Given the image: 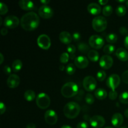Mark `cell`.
<instances>
[{"instance_id":"1","label":"cell","mask_w":128,"mask_h":128,"mask_svg":"<svg viewBox=\"0 0 128 128\" xmlns=\"http://www.w3.org/2000/svg\"><path fill=\"white\" fill-rule=\"evenodd\" d=\"M40 20L38 15L34 12H29L22 16L20 21L21 26L26 31H31L36 30L40 25Z\"/></svg>"},{"instance_id":"2","label":"cell","mask_w":128,"mask_h":128,"mask_svg":"<svg viewBox=\"0 0 128 128\" xmlns=\"http://www.w3.org/2000/svg\"><path fill=\"white\" fill-rule=\"evenodd\" d=\"M81 111V107L76 102H70L66 104L63 109L64 116L69 119H74L77 117Z\"/></svg>"},{"instance_id":"3","label":"cell","mask_w":128,"mask_h":128,"mask_svg":"<svg viewBox=\"0 0 128 128\" xmlns=\"http://www.w3.org/2000/svg\"><path fill=\"white\" fill-rule=\"evenodd\" d=\"M78 86L75 82H68L65 83L61 88V94L66 98L74 97L78 94Z\"/></svg>"},{"instance_id":"4","label":"cell","mask_w":128,"mask_h":128,"mask_svg":"<svg viewBox=\"0 0 128 128\" xmlns=\"http://www.w3.org/2000/svg\"><path fill=\"white\" fill-rule=\"evenodd\" d=\"M107 20L103 16H96L92 21V28L97 32H102L104 31L107 28Z\"/></svg>"},{"instance_id":"5","label":"cell","mask_w":128,"mask_h":128,"mask_svg":"<svg viewBox=\"0 0 128 128\" xmlns=\"http://www.w3.org/2000/svg\"><path fill=\"white\" fill-rule=\"evenodd\" d=\"M36 104L40 108L45 110L50 106L51 104V100L48 95L44 92L40 93L36 99Z\"/></svg>"},{"instance_id":"6","label":"cell","mask_w":128,"mask_h":128,"mask_svg":"<svg viewBox=\"0 0 128 128\" xmlns=\"http://www.w3.org/2000/svg\"><path fill=\"white\" fill-rule=\"evenodd\" d=\"M89 44L92 48L98 50L104 45V40L102 36L98 34L92 35L89 39Z\"/></svg>"},{"instance_id":"7","label":"cell","mask_w":128,"mask_h":128,"mask_svg":"<svg viewBox=\"0 0 128 128\" xmlns=\"http://www.w3.org/2000/svg\"><path fill=\"white\" fill-rule=\"evenodd\" d=\"M20 24V20L17 16L14 15H10L5 18L3 24L8 28L13 29L18 27Z\"/></svg>"},{"instance_id":"8","label":"cell","mask_w":128,"mask_h":128,"mask_svg":"<svg viewBox=\"0 0 128 128\" xmlns=\"http://www.w3.org/2000/svg\"><path fill=\"white\" fill-rule=\"evenodd\" d=\"M121 82V80L119 75L117 74H112L110 75L106 80V85L109 88L111 89V90H115Z\"/></svg>"},{"instance_id":"9","label":"cell","mask_w":128,"mask_h":128,"mask_svg":"<svg viewBox=\"0 0 128 128\" xmlns=\"http://www.w3.org/2000/svg\"><path fill=\"white\" fill-rule=\"evenodd\" d=\"M82 84L85 90L87 91H92L96 89L97 82L94 77L91 76H88L84 79Z\"/></svg>"},{"instance_id":"10","label":"cell","mask_w":128,"mask_h":128,"mask_svg":"<svg viewBox=\"0 0 128 128\" xmlns=\"http://www.w3.org/2000/svg\"><path fill=\"white\" fill-rule=\"evenodd\" d=\"M37 43L39 47L43 50H47L51 46V40L48 35L42 34L38 38Z\"/></svg>"},{"instance_id":"11","label":"cell","mask_w":128,"mask_h":128,"mask_svg":"<svg viewBox=\"0 0 128 128\" xmlns=\"http://www.w3.org/2000/svg\"><path fill=\"white\" fill-rule=\"evenodd\" d=\"M39 16L44 19H50L53 16L54 11L51 7L48 5H42L38 10Z\"/></svg>"},{"instance_id":"12","label":"cell","mask_w":128,"mask_h":128,"mask_svg":"<svg viewBox=\"0 0 128 128\" xmlns=\"http://www.w3.org/2000/svg\"><path fill=\"white\" fill-rule=\"evenodd\" d=\"M90 122L91 126L94 128H101L104 126L106 121L102 116L95 115L90 118Z\"/></svg>"},{"instance_id":"13","label":"cell","mask_w":128,"mask_h":128,"mask_svg":"<svg viewBox=\"0 0 128 128\" xmlns=\"http://www.w3.org/2000/svg\"><path fill=\"white\" fill-rule=\"evenodd\" d=\"M44 120L48 124H55L58 121L57 114L52 110H47L44 114Z\"/></svg>"},{"instance_id":"14","label":"cell","mask_w":128,"mask_h":128,"mask_svg":"<svg viewBox=\"0 0 128 128\" xmlns=\"http://www.w3.org/2000/svg\"><path fill=\"white\" fill-rule=\"evenodd\" d=\"M113 64V60L110 55H103L100 60V65L104 70H108Z\"/></svg>"},{"instance_id":"15","label":"cell","mask_w":128,"mask_h":128,"mask_svg":"<svg viewBox=\"0 0 128 128\" xmlns=\"http://www.w3.org/2000/svg\"><path fill=\"white\" fill-rule=\"evenodd\" d=\"M20 78L18 75L12 74L9 76L7 80V85L10 88H15L20 85Z\"/></svg>"},{"instance_id":"16","label":"cell","mask_w":128,"mask_h":128,"mask_svg":"<svg viewBox=\"0 0 128 128\" xmlns=\"http://www.w3.org/2000/svg\"><path fill=\"white\" fill-rule=\"evenodd\" d=\"M74 64L78 68L84 69L88 66L89 61L85 56H80L75 58Z\"/></svg>"},{"instance_id":"17","label":"cell","mask_w":128,"mask_h":128,"mask_svg":"<svg viewBox=\"0 0 128 128\" xmlns=\"http://www.w3.org/2000/svg\"><path fill=\"white\" fill-rule=\"evenodd\" d=\"M20 7L25 11H31L35 8V5L32 1L28 0H21L18 2Z\"/></svg>"},{"instance_id":"18","label":"cell","mask_w":128,"mask_h":128,"mask_svg":"<svg viewBox=\"0 0 128 128\" xmlns=\"http://www.w3.org/2000/svg\"><path fill=\"white\" fill-rule=\"evenodd\" d=\"M124 121V118L120 113H115L111 118V123L114 127L120 128Z\"/></svg>"},{"instance_id":"19","label":"cell","mask_w":128,"mask_h":128,"mask_svg":"<svg viewBox=\"0 0 128 128\" xmlns=\"http://www.w3.org/2000/svg\"><path fill=\"white\" fill-rule=\"evenodd\" d=\"M88 11L92 15H98L100 14L101 11V8L100 4L95 2L90 3L88 6Z\"/></svg>"},{"instance_id":"20","label":"cell","mask_w":128,"mask_h":128,"mask_svg":"<svg viewBox=\"0 0 128 128\" xmlns=\"http://www.w3.org/2000/svg\"><path fill=\"white\" fill-rule=\"evenodd\" d=\"M59 39L60 41L66 44H70L72 40V36L67 31H62L60 34Z\"/></svg>"},{"instance_id":"21","label":"cell","mask_w":128,"mask_h":128,"mask_svg":"<svg viewBox=\"0 0 128 128\" xmlns=\"http://www.w3.org/2000/svg\"><path fill=\"white\" fill-rule=\"evenodd\" d=\"M116 55L121 61H126L128 60V52L122 48H120L116 50Z\"/></svg>"},{"instance_id":"22","label":"cell","mask_w":128,"mask_h":128,"mask_svg":"<svg viewBox=\"0 0 128 128\" xmlns=\"http://www.w3.org/2000/svg\"><path fill=\"white\" fill-rule=\"evenodd\" d=\"M94 95L97 99L100 100H103L107 97L108 93L105 90L102 88H98L95 91Z\"/></svg>"},{"instance_id":"23","label":"cell","mask_w":128,"mask_h":128,"mask_svg":"<svg viewBox=\"0 0 128 128\" xmlns=\"http://www.w3.org/2000/svg\"><path fill=\"white\" fill-rule=\"evenodd\" d=\"M88 58L92 62H96L99 60L100 58V55L98 52L94 50H91L88 53Z\"/></svg>"},{"instance_id":"24","label":"cell","mask_w":128,"mask_h":128,"mask_svg":"<svg viewBox=\"0 0 128 128\" xmlns=\"http://www.w3.org/2000/svg\"><path fill=\"white\" fill-rule=\"evenodd\" d=\"M78 48L80 52H82L83 54L88 53L89 51L91 50H90V46L88 44L85 42H80L78 45Z\"/></svg>"},{"instance_id":"25","label":"cell","mask_w":128,"mask_h":128,"mask_svg":"<svg viewBox=\"0 0 128 128\" xmlns=\"http://www.w3.org/2000/svg\"><path fill=\"white\" fill-rule=\"evenodd\" d=\"M24 96L25 100H27L28 101H32L36 98V93L32 90H27L25 91Z\"/></svg>"},{"instance_id":"26","label":"cell","mask_w":128,"mask_h":128,"mask_svg":"<svg viewBox=\"0 0 128 128\" xmlns=\"http://www.w3.org/2000/svg\"><path fill=\"white\" fill-rule=\"evenodd\" d=\"M22 63L20 60H16L13 61L12 64V68L14 72H18L22 68Z\"/></svg>"},{"instance_id":"27","label":"cell","mask_w":128,"mask_h":128,"mask_svg":"<svg viewBox=\"0 0 128 128\" xmlns=\"http://www.w3.org/2000/svg\"><path fill=\"white\" fill-rule=\"evenodd\" d=\"M116 13L119 16H123L126 13V8L124 5H119L116 9Z\"/></svg>"},{"instance_id":"28","label":"cell","mask_w":128,"mask_h":128,"mask_svg":"<svg viewBox=\"0 0 128 128\" xmlns=\"http://www.w3.org/2000/svg\"><path fill=\"white\" fill-rule=\"evenodd\" d=\"M106 40L107 42H110V43H114L117 41L118 40V36L117 34L114 33H110L106 35Z\"/></svg>"},{"instance_id":"29","label":"cell","mask_w":128,"mask_h":128,"mask_svg":"<svg viewBox=\"0 0 128 128\" xmlns=\"http://www.w3.org/2000/svg\"><path fill=\"white\" fill-rule=\"evenodd\" d=\"M68 52L70 54V58L72 60H75L74 53L76 52V47L73 44H69L67 46Z\"/></svg>"},{"instance_id":"30","label":"cell","mask_w":128,"mask_h":128,"mask_svg":"<svg viewBox=\"0 0 128 128\" xmlns=\"http://www.w3.org/2000/svg\"><path fill=\"white\" fill-rule=\"evenodd\" d=\"M115 48L114 46L112 44H106L104 46L103 48V51L107 54H112L114 51H115Z\"/></svg>"},{"instance_id":"31","label":"cell","mask_w":128,"mask_h":128,"mask_svg":"<svg viewBox=\"0 0 128 128\" xmlns=\"http://www.w3.org/2000/svg\"><path fill=\"white\" fill-rule=\"evenodd\" d=\"M113 11V9L112 7L110 5H106V6H104L103 9H102V13L105 16H109L112 13Z\"/></svg>"},{"instance_id":"32","label":"cell","mask_w":128,"mask_h":128,"mask_svg":"<svg viewBox=\"0 0 128 128\" xmlns=\"http://www.w3.org/2000/svg\"><path fill=\"white\" fill-rule=\"evenodd\" d=\"M119 100L123 104H128V91H125L120 95Z\"/></svg>"},{"instance_id":"33","label":"cell","mask_w":128,"mask_h":128,"mask_svg":"<svg viewBox=\"0 0 128 128\" xmlns=\"http://www.w3.org/2000/svg\"><path fill=\"white\" fill-rule=\"evenodd\" d=\"M66 71L67 72V74H68L69 75L73 74L75 72V71H76L75 66L72 63L69 64L66 67Z\"/></svg>"},{"instance_id":"34","label":"cell","mask_w":128,"mask_h":128,"mask_svg":"<svg viewBox=\"0 0 128 128\" xmlns=\"http://www.w3.org/2000/svg\"><path fill=\"white\" fill-rule=\"evenodd\" d=\"M70 55L68 52H63L62 53V54L61 55L60 58V61L61 63H67L68 61L69 58H70Z\"/></svg>"},{"instance_id":"35","label":"cell","mask_w":128,"mask_h":128,"mask_svg":"<svg viewBox=\"0 0 128 128\" xmlns=\"http://www.w3.org/2000/svg\"><path fill=\"white\" fill-rule=\"evenodd\" d=\"M96 77L100 81H103L106 77V72L104 70H100L98 72Z\"/></svg>"},{"instance_id":"36","label":"cell","mask_w":128,"mask_h":128,"mask_svg":"<svg viewBox=\"0 0 128 128\" xmlns=\"http://www.w3.org/2000/svg\"><path fill=\"white\" fill-rule=\"evenodd\" d=\"M8 11V8L6 4L2 2H0V14L1 15L5 14L7 13Z\"/></svg>"},{"instance_id":"37","label":"cell","mask_w":128,"mask_h":128,"mask_svg":"<svg viewBox=\"0 0 128 128\" xmlns=\"http://www.w3.org/2000/svg\"><path fill=\"white\" fill-rule=\"evenodd\" d=\"M85 101L88 104H92L94 102V98L92 94L88 93L85 96Z\"/></svg>"},{"instance_id":"38","label":"cell","mask_w":128,"mask_h":128,"mask_svg":"<svg viewBox=\"0 0 128 128\" xmlns=\"http://www.w3.org/2000/svg\"><path fill=\"white\" fill-rule=\"evenodd\" d=\"M118 97V92L116 90H111L109 93V98L110 100H114L117 98Z\"/></svg>"},{"instance_id":"39","label":"cell","mask_w":128,"mask_h":128,"mask_svg":"<svg viewBox=\"0 0 128 128\" xmlns=\"http://www.w3.org/2000/svg\"><path fill=\"white\" fill-rule=\"evenodd\" d=\"M122 80L126 84H128V70L124 71L122 74Z\"/></svg>"},{"instance_id":"40","label":"cell","mask_w":128,"mask_h":128,"mask_svg":"<svg viewBox=\"0 0 128 128\" xmlns=\"http://www.w3.org/2000/svg\"><path fill=\"white\" fill-rule=\"evenodd\" d=\"M120 32L122 36H128V30L125 27H121L120 28Z\"/></svg>"},{"instance_id":"41","label":"cell","mask_w":128,"mask_h":128,"mask_svg":"<svg viewBox=\"0 0 128 128\" xmlns=\"http://www.w3.org/2000/svg\"><path fill=\"white\" fill-rule=\"evenodd\" d=\"M76 128H88V124L85 121H82L78 124Z\"/></svg>"},{"instance_id":"42","label":"cell","mask_w":128,"mask_h":128,"mask_svg":"<svg viewBox=\"0 0 128 128\" xmlns=\"http://www.w3.org/2000/svg\"><path fill=\"white\" fill-rule=\"evenodd\" d=\"M81 39V34L79 32H76L72 34V40L74 41H78Z\"/></svg>"},{"instance_id":"43","label":"cell","mask_w":128,"mask_h":128,"mask_svg":"<svg viewBox=\"0 0 128 128\" xmlns=\"http://www.w3.org/2000/svg\"><path fill=\"white\" fill-rule=\"evenodd\" d=\"M3 71L6 74L10 75L11 72V69L9 66H5L3 68Z\"/></svg>"},{"instance_id":"44","label":"cell","mask_w":128,"mask_h":128,"mask_svg":"<svg viewBox=\"0 0 128 128\" xmlns=\"http://www.w3.org/2000/svg\"><path fill=\"white\" fill-rule=\"evenodd\" d=\"M6 106H5V104L3 102H1V103H0V112H1V114H2L6 111Z\"/></svg>"},{"instance_id":"45","label":"cell","mask_w":128,"mask_h":128,"mask_svg":"<svg viewBox=\"0 0 128 128\" xmlns=\"http://www.w3.org/2000/svg\"><path fill=\"white\" fill-rule=\"evenodd\" d=\"M1 33L2 36H6L8 33V30L6 28H2L1 30Z\"/></svg>"},{"instance_id":"46","label":"cell","mask_w":128,"mask_h":128,"mask_svg":"<svg viewBox=\"0 0 128 128\" xmlns=\"http://www.w3.org/2000/svg\"><path fill=\"white\" fill-rule=\"evenodd\" d=\"M124 46L126 48V49L128 50V35L125 37L124 41Z\"/></svg>"},{"instance_id":"47","label":"cell","mask_w":128,"mask_h":128,"mask_svg":"<svg viewBox=\"0 0 128 128\" xmlns=\"http://www.w3.org/2000/svg\"><path fill=\"white\" fill-rule=\"evenodd\" d=\"M99 2H100V4L101 5H106V4L108 2V0H100V1H99Z\"/></svg>"},{"instance_id":"48","label":"cell","mask_w":128,"mask_h":128,"mask_svg":"<svg viewBox=\"0 0 128 128\" xmlns=\"http://www.w3.org/2000/svg\"><path fill=\"white\" fill-rule=\"evenodd\" d=\"M26 128H36V125L34 123H30L26 126Z\"/></svg>"},{"instance_id":"49","label":"cell","mask_w":128,"mask_h":128,"mask_svg":"<svg viewBox=\"0 0 128 128\" xmlns=\"http://www.w3.org/2000/svg\"><path fill=\"white\" fill-rule=\"evenodd\" d=\"M40 2L43 4V5H47L50 1L49 0H41V1H40Z\"/></svg>"},{"instance_id":"50","label":"cell","mask_w":128,"mask_h":128,"mask_svg":"<svg viewBox=\"0 0 128 128\" xmlns=\"http://www.w3.org/2000/svg\"><path fill=\"white\" fill-rule=\"evenodd\" d=\"M0 58H1V60H0V64H2L4 61V56L2 53H0Z\"/></svg>"},{"instance_id":"51","label":"cell","mask_w":128,"mask_h":128,"mask_svg":"<svg viewBox=\"0 0 128 128\" xmlns=\"http://www.w3.org/2000/svg\"><path fill=\"white\" fill-rule=\"evenodd\" d=\"M124 116H126L127 118H128V109H127L126 110H125L124 113Z\"/></svg>"},{"instance_id":"52","label":"cell","mask_w":128,"mask_h":128,"mask_svg":"<svg viewBox=\"0 0 128 128\" xmlns=\"http://www.w3.org/2000/svg\"><path fill=\"white\" fill-rule=\"evenodd\" d=\"M64 66H63V65H61V66H60V70H61V71H63L64 70Z\"/></svg>"},{"instance_id":"53","label":"cell","mask_w":128,"mask_h":128,"mask_svg":"<svg viewBox=\"0 0 128 128\" xmlns=\"http://www.w3.org/2000/svg\"><path fill=\"white\" fill-rule=\"evenodd\" d=\"M61 128H71V126H68V125H64V126H62Z\"/></svg>"},{"instance_id":"54","label":"cell","mask_w":128,"mask_h":128,"mask_svg":"<svg viewBox=\"0 0 128 128\" xmlns=\"http://www.w3.org/2000/svg\"><path fill=\"white\" fill-rule=\"evenodd\" d=\"M118 2H126V1H125V0H118Z\"/></svg>"},{"instance_id":"55","label":"cell","mask_w":128,"mask_h":128,"mask_svg":"<svg viewBox=\"0 0 128 128\" xmlns=\"http://www.w3.org/2000/svg\"><path fill=\"white\" fill-rule=\"evenodd\" d=\"M2 24V18L0 17V25H1Z\"/></svg>"},{"instance_id":"56","label":"cell","mask_w":128,"mask_h":128,"mask_svg":"<svg viewBox=\"0 0 128 128\" xmlns=\"http://www.w3.org/2000/svg\"><path fill=\"white\" fill-rule=\"evenodd\" d=\"M126 6H127V7L128 8V1H126Z\"/></svg>"},{"instance_id":"57","label":"cell","mask_w":128,"mask_h":128,"mask_svg":"<svg viewBox=\"0 0 128 128\" xmlns=\"http://www.w3.org/2000/svg\"><path fill=\"white\" fill-rule=\"evenodd\" d=\"M127 128L126 127H120V128Z\"/></svg>"},{"instance_id":"58","label":"cell","mask_w":128,"mask_h":128,"mask_svg":"<svg viewBox=\"0 0 128 128\" xmlns=\"http://www.w3.org/2000/svg\"><path fill=\"white\" fill-rule=\"evenodd\" d=\"M105 128H112V127H109V126H108V127H106Z\"/></svg>"}]
</instances>
